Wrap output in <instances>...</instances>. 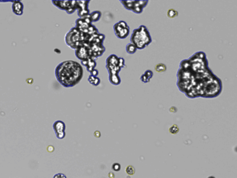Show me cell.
Returning <instances> with one entry per match:
<instances>
[{
    "label": "cell",
    "instance_id": "ba28073f",
    "mask_svg": "<svg viewBox=\"0 0 237 178\" xmlns=\"http://www.w3.org/2000/svg\"><path fill=\"white\" fill-rule=\"evenodd\" d=\"M118 59H119V57H118L116 55H110L106 60V66H118Z\"/></svg>",
    "mask_w": 237,
    "mask_h": 178
},
{
    "label": "cell",
    "instance_id": "30bf717a",
    "mask_svg": "<svg viewBox=\"0 0 237 178\" xmlns=\"http://www.w3.org/2000/svg\"><path fill=\"white\" fill-rule=\"evenodd\" d=\"M102 12L100 11H95L92 13H90L89 18L91 19V22H97L101 19Z\"/></svg>",
    "mask_w": 237,
    "mask_h": 178
},
{
    "label": "cell",
    "instance_id": "cb8c5ba5",
    "mask_svg": "<svg viewBox=\"0 0 237 178\" xmlns=\"http://www.w3.org/2000/svg\"><path fill=\"white\" fill-rule=\"evenodd\" d=\"M90 73H91V75H92V76L97 77L98 74H99V71L97 69H94V70H92Z\"/></svg>",
    "mask_w": 237,
    "mask_h": 178
},
{
    "label": "cell",
    "instance_id": "ffe728a7",
    "mask_svg": "<svg viewBox=\"0 0 237 178\" xmlns=\"http://www.w3.org/2000/svg\"><path fill=\"white\" fill-rule=\"evenodd\" d=\"M170 132H171V133L172 134H177V132H179V128L177 127V125H173L172 126V127L170 128Z\"/></svg>",
    "mask_w": 237,
    "mask_h": 178
},
{
    "label": "cell",
    "instance_id": "2e32d148",
    "mask_svg": "<svg viewBox=\"0 0 237 178\" xmlns=\"http://www.w3.org/2000/svg\"><path fill=\"white\" fill-rule=\"evenodd\" d=\"M167 15L169 18H174L178 15V12L173 8L169 9L167 12Z\"/></svg>",
    "mask_w": 237,
    "mask_h": 178
},
{
    "label": "cell",
    "instance_id": "9a60e30c",
    "mask_svg": "<svg viewBox=\"0 0 237 178\" xmlns=\"http://www.w3.org/2000/svg\"><path fill=\"white\" fill-rule=\"evenodd\" d=\"M166 70H167V67L163 63H158L155 66V70L159 73H164L166 72Z\"/></svg>",
    "mask_w": 237,
    "mask_h": 178
},
{
    "label": "cell",
    "instance_id": "44dd1931",
    "mask_svg": "<svg viewBox=\"0 0 237 178\" xmlns=\"http://www.w3.org/2000/svg\"><path fill=\"white\" fill-rule=\"evenodd\" d=\"M144 74H145L150 80H151V79L153 77V72L151 70H147L145 73H144Z\"/></svg>",
    "mask_w": 237,
    "mask_h": 178
},
{
    "label": "cell",
    "instance_id": "7c38bea8",
    "mask_svg": "<svg viewBox=\"0 0 237 178\" xmlns=\"http://www.w3.org/2000/svg\"><path fill=\"white\" fill-rule=\"evenodd\" d=\"M88 82L91 84V85L94 86H97L98 85H100V84L101 82L100 79L98 77H93L90 74V76L88 78Z\"/></svg>",
    "mask_w": 237,
    "mask_h": 178
},
{
    "label": "cell",
    "instance_id": "9c48e42d",
    "mask_svg": "<svg viewBox=\"0 0 237 178\" xmlns=\"http://www.w3.org/2000/svg\"><path fill=\"white\" fill-rule=\"evenodd\" d=\"M108 81L114 86H118L121 84L120 77L118 74H108Z\"/></svg>",
    "mask_w": 237,
    "mask_h": 178
},
{
    "label": "cell",
    "instance_id": "d6986e66",
    "mask_svg": "<svg viewBox=\"0 0 237 178\" xmlns=\"http://www.w3.org/2000/svg\"><path fill=\"white\" fill-rule=\"evenodd\" d=\"M124 66H125V61H124V59L123 58L119 57V59H118V67H120L122 69Z\"/></svg>",
    "mask_w": 237,
    "mask_h": 178
},
{
    "label": "cell",
    "instance_id": "3957f363",
    "mask_svg": "<svg viewBox=\"0 0 237 178\" xmlns=\"http://www.w3.org/2000/svg\"><path fill=\"white\" fill-rule=\"evenodd\" d=\"M113 31L117 38L124 39L129 34L130 29L124 21H119L113 25Z\"/></svg>",
    "mask_w": 237,
    "mask_h": 178
},
{
    "label": "cell",
    "instance_id": "5bb4252c",
    "mask_svg": "<svg viewBox=\"0 0 237 178\" xmlns=\"http://www.w3.org/2000/svg\"><path fill=\"white\" fill-rule=\"evenodd\" d=\"M120 3L127 10L132 11L134 1H120Z\"/></svg>",
    "mask_w": 237,
    "mask_h": 178
},
{
    "label": "cell",
    "instance_id": "6da1fadb",
    "mask_svg": "<svg viewBox=\"0 0 237 178\" xmlns=\"http://www.w3.org/2000/svg\"><path fill=\"white\" fill-rule=\"evenodd\" d=\"M84 70L80 63L74 61H65L59 63L55 69L57 81L66 88H72L81 81Z\"/></svg>",
    "mask_w": 237,
    "mask_h": 178
},
{
    "label": "cell",
    "instance_id": "e0dca14e",
    "mask_svg": "<svg viewBox=\"0 0 237 178\" xmlns=\"http://www.w3.org/2000/svg\"><path fill=\"white\" fill-rule=\"evenodd\" d=\"M132 12H134V13H136V14H140L141 13H143V9L142 8H140V6H138L136 4L135 1H134V7L132 8Z\"/></svg>",
    "mask_w": 237,
    "mask_h": 178
},
{
    "label": "cell",
    "instance_id": "8fae6325",
    "mask_svg": "<svg viewBox=\"0 0 237 178\" xmlns=\"http://www.w3.org/2000/svg\"><path fill=\"white\" fill-rule=\"evenodd\" d=\"M96 66H97V63H96L95 60L94 59H92V58H88L85 67H86V70H87L89 73H91L92 70L95 69Z\"/></svg>",
    "mask_w": 237,
    "mask_h": 178
},
{
    "label": "cell",
    "instance_id": "5b68a950",
    "mask_svg": "<svg viewBox=\"0 0 237 178\" xmlns=\"http://www.w3.org/2000/svg\"><path fill=\"white\" fill-rule=\"evenodd\" d=\"M52 3L61 10L66 11H68L72 6L76 5V1H52Z\"/></svg>",
    "mask_w": 237,
    "mask_h": 178
},
{
    "label": "cell",
    "instance_id": "ac0fdd59",
    "mask_svg": "<svg viewBox=\"0 0 237 178\" xmlns=\"http://www.w3.org/2000/svg\"><path fill=\"white\" fill-rule=\"evenodd\" d=\"M135 2L138 6H140V8H142L143 9L144 8L146 7L147 5L148 4L149 1H135Z\"/></svg>",
    "mask_w": 237,
    "mask_h": 178
},
{
    "label": "cell",
    "instance_id": "4fadbf2b",
    "mask_svg": "<svg viewBox=\"0 0 237 178\" xmlns=\"http://www.w3.org/2000/svg\"><path fill=\"white\" fill-rule=\"evenodd\" d=\"M136 51H137V48L136 47L135 45L131 43L127 44V45L126 46V51L127 54H134L136 52Z\"/></svg>",
    "mask_w": 237,
    "mask_h": 178
},
{
    "label": "cell",
    "instance_id": "8992f818",
    "mask_svg": "<svg viewBox=\"0 0 237 178\" xmlns=\"http://www.w3.org/2000/svg\"><path fill=\"white\" fill-rule=\"evenodd\" d=\"M12 11L13 13L20 16L23 14L24 4L20 1H13L12 2Z\"/></svg>",
    "mask_w": 237,
    "mask_h": 178
},
{
    "label": "cell",
    "instance_id": "52a82bcc",
    "mask_svg": "<svg viewBox=\"0 0 237 178\" xmlns=\"http://www.w3.org/2000/svg\"><path fill=\"white\" fill-rule=\"evenodd\" d=\"M53 129L56 135L65 133L66 124L62 121H56L53 124Z\"/></svg>",
    "mask_w": 237,
    "mask_h": 178
},
{
    "label": "cell",
    "instance_id": "277c9868",
    "mask_svg": "<svg viewBox=\"0 0 237 178\" xmlns=\"http://www.w3.org/2000/svg\"><path fill=\"white\" fill-rule=\"evenodd\" d=\"M75 55L76 58L81 61L88 59L90 58L89 47L83 45H81L75 50Z\"/></svg>",
    "mask_w": 237,
    "mask_h": 178
},
{
    "label": "cell",
    "instance_id": "7a4b0ae2",
    "mask_svg": "<svg viewBox=\"0 0 237 178\" xmlns=\"http://www.w3.org/2000/svg\"><path fill=\"white\" fill-rule=\"evenodd\" d=\"M152 37L148 29L144 25H140L134 30L130 38V42L136 46L137 50H143L152 43Z\"/></svg>",
    "mask_w": 237,
    "mask_h": 178
},
{
    "label": "cell",
    "instance_id": "603a6c76",
    "mask_svg": "<svg viewBox=\"0 0 237 178\" xmlns=\"http://www.w3.org/2000/svg\"><path fill=\"white\" fill-rule=\"evenodd\" d=\"M53 178H67V177L66 176L65 174L59 173H57L56 175H54V176Z\"/></svg>",
    "mask_w": 237,
    "mask_h": 178
},
{
    "label": "cell",
    "instance_id": "7402d4cb",
    "mask_svg": "<svg viewBox=\"0 0 237 178\" xmlns=\"http://www.w3.org/2000/svg\"><path fill=\"white\" fill-rule=\"evenodd\" d=\"M140 81H141V82H142L143 83H144V84L149 83V82H150V79L148 78V77H147L144 74H143L142 75L140 76Z\"/></svg>",
    "mask_w": 237,
    "mask_h": 178
}]
</instances>
